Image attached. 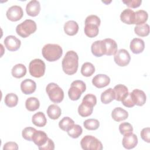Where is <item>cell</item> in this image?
I'll return each instance as SVG.
<instances>
[{
    "instance_id": "cell-1",
    "label": "cell",
    "mask_w": 150,
    "mask_h": 150,
    "mask_svg": "<svg viewBox=\"0 0 150 150\" xmlns=\"http://www.w3.org/2000/svg\"><path fill=\"white\" fill-rule=\"evenodd\" d=\"M63 71L67 75H72L77 72L79 66V56L73 50L68 51L62 60Z\"/></svg>"
},
{
    "instance_id": "cell-2",
    "label": "cell",
    "mask_w": 150,
    "mask_h": 150,
    "mask_svg": "<svg viewBox=\"0 0 150 150\" xmlns=\"http://www.w3.org/2000/svg\"><path fill=\"white\" fill-rule=\"evenodd\" d=\"M43 57L48 62H55L59 60L63 54V50L60 46L57 44H46L42 50Z\"/></svg>"
},
{
    "instance_id": "cell-3",
    "label": "cell",
    "mask_w": 150,
    "mask_h": 150,
    "mask_svg": "<svg viewBox=\"0 0 150 150\" xmlns=\"http://www.w3.org/2000/svg\"><path fill=\"white\" fill-rule=\"evenodd\" d=\"M36 29V23L34 21L26 19L17 25L16 32L21 37L26 38L30 35L35 33Z\"/></svg>"
},
{
    "instance_id": "cell-4",
    "label": "cell",
    "mask_w": 150,
    "mask_h": 150,
    "mask_svg": "<svg viewBox=\"0 0 150 150\" xmlns=\"http://www.w3.org/2000/svg\"><path fill=\"white\" fill-rule=\"evenodd\" d=\"M46 91L50 100L54 103H60L64 98L63 90L54 83H49L46 86Z\"/></svg>"
},
{
    "instance_id": "cell-5",
    "label": "cell",
    "mask_w": 150,
    "mask_h": 150,
    "mask_svg": "<svg viewBox=\"0 0 150 150\" xmlns=\"http://www.w3.org/2000/svg\"><path fill=\"white\" fill-rule=\"evenodd\" d=\"M86 86L81 80L73 81L68 91V95L70 100L73 101L78 100L83 93L86 91Z\"/></svg>"
},
{
    "instance_id": "cell-6",
    "label": "cell",
    "mask_w": 150,
    "mask_h": 150,
    "mask_svg": "<svg viewBox=\"0 0 150 150\" xmlns=\"http://www.w3.org/2000/svg\"><path fill=\"white\" fill-rule=\"evenodd\" d=\"M46 69L45 62L40 59H35L32 60L29 65V71L30 74L36 78L42 77Z\"/></svg>"
},
{
    "instance_id": "cell-7",
    "label": "cell",
    "mask_w": 150,
    "mask_h": 150,
    "mask_svg": "<svg viewBox=\"0 0 150 150\" xmlns=\"http://www.w3.org/2000/svg\"><path fill=\"white\" fill-rule=\"evenodd\" d=\"M80 145L84 150H101L103 148L102 143L97 138L88 135L81 139Z\"/></svg>"
},
{
    "instance_id": "cell-8",
    "label": "cell",
    "mask_w": 150,
    "mask_h": 150,
    "mask_svg": "<svg viewBox=\"0 0 150 150\" xmlns=\"http://www.w3.org/2000/svg\"><path fill=\"white\" fill-rule=\"evenodd\" d=\"M114 60L115 63L118 66L124 67L129 63L131 60V56L127 50L121 49L118 50L114 54Z\"/></svg>"
},
{
    "instance_id": "cell-9",
    "label": "cell",
    "mask_w": 150,
    "mask_h": 150,
    "mask_svg": "<svg viewBox=\"0 0 150 150\" xmlns=\"http://www.w3.org/2000/svg\"><path fill=\"white\" fill-rule=\"evenodd\" d=\"M7 18L12 22H16L20 20L23 15V12L20 6L13 5L8 8L6 12Z\"/></svg>"
},
{
    "instance_id": "cell-10",
    "label": "cell",
    "mask_w": 150,
    "mask_h": 150,
    "mask_svg": "<svg viewBox=\"0 0 150 150\" xmlns=\"http://www.w3.org/2000/svg\"><path fill=\"white\" fill-rule=\"evenodd\" d=\"M4 42L6 49L11 52L16 51L19 49L21 45V40L13 35L6 36Z\"/></svg>"
},
{
    "instance_id": "cell-11",
    "label": "cell",
    "mask_w": 150,
    "mask_h": 150,
    "mask_svg": "<svg viewBox=\"0 0 150 150\" xmlns=\"http://www.w3.org/2000/svg\"><path fill=\"white\" fill-rule=\"evenodd\" d=\"M122 144L125 148L127 149H132L135 148L138 144V138L137 135L132 132L126 134L124 135Z\"/></svg>"
},
{
    "instance_id": "cell-12",
    "label": "cell",
    "mask_w": 150,
    "mask_h": 150,
    "mask_svg": "<svg viewBox=\"0 0 150 150\" xmlns=\"http://www.w3.org/2000/svg\"><path fill=\"white\" fill-rule=\"evenodd\" d=\"M110 83V77L103 74H99L94 76L92 80L93 84L97 88H101L107 86Z\"/></svg>"
},
{
    "instance_id": "cell-13",
    "label": "cell",
    "mask_w": 150,
    "mask_h": 150,
    "mask_svg": "<svg viewBox=\"0 0 150 150\" xmlns=\"http://www.w3.org/2000/svg\"><path fill=\"white\" fill-rule=\"evenodd\" d=\"M36 88V83L31 79H26L22 81L21 84V89L22 92L26 94H31L34 93Z\"/></svg>"
},
{
    "instance_id": "cell-14",
    "label": "cell",
    "mask_w": 150,
    "mask_h": 150,
    "mask_svg": "<svg viewBox=\"0 0 150 150\" xmlns=\"http://www.w3.org/2000/svg\"><path fill=\"white\" fill-rule=\"evenodd\" d=\"M94 105L85 100H82L81 104L79 106L78 112L82 117H86L90 115L93 111Z\"/></svg>"
},
{
    "instance_id": "cell-15",
    "label": "cell",
    "mask_w": 150,
    "mask_h": 150,
    "mask_svg": "<svg viewBox=\"0 0 150 150\" xmlns=\"http://www.w3.org/2000/svg\"><path fill=\"white\" fill-rule=\"evenodd\" d=\"M40 11V4L38 1L32 0L29 2L26 6L27 14L30 16H36Z\"/></svg>"
},
{
    "instance_id": "cell-16",
    "label": "cell",
    "mask_w": 150,
    "mask_h": 150,
    "mask_svg": "<svg viewBox=\"0 0 150 150\" xmlns=\"http://www.w3.org/2000/svg\"><path fill=\"white\" fill-rule=\"evenodd\" d=\"M131 93L135 105L138 106H142L144 105L146 102V97L142 90L134 89Z\"/></svg>"
},
{
    "instance_id": "cell-17",
    "label": "cell",
    "mask_w": 150,
    "mask_h": 150,
    "mask_svg": "<svg viewBox=\"0 0 150 150\" xmlns=\"http://www.w3.org/2000/svg\"><path fill=\"white\" fill-rule=\"evenodd\" d=\"M105 55L111 56L114 55L117 52V44L116 42L110 38H107L103 40Z\"/></svg>"
},
{
    "instance_id": "cell-18",
    "label": "cell",
    "mask_w": 150,
    "mask_h": 150,
    "mask_svg": "<svg viewBox=\"0 0 150 150\" xmlns=\"http://www.w3.org/2000/svg\"><path fill=\"white\" fill-rule=\"evenodd\" d=\"M93 54L96 57H101L105 54L103 40L95 41L91 46Z\"/></svg>"
},
{
    "instance_id": "cell-19",
    "label": "cell",
    "mask_w": 150,
    "mask_h": 150,
    "mask_svg": "<svg viewBox=\"0 0 150 150\" xmlns=\"http://www.w3.org/2000/svg\"><path fill=\"white\" fill-rule=\"evenodd\" d=\"M130 50L134 54H139L143 52L145 48V43L142 39L139 38L133 39L129 45Z\"/></svg>"
},
{
    "instance_id": "cell-20",
    "label": "cell",
    "mask_w": 150,
    "mask_h": 150,
    "mask_svg": "<svg viewBox=\"0 0 150 150\" xmlns=\"http://www.w3.org/2000/svg\"><path fill=\"white\" fill-rule=\"evenodd\" d=\"M48 137L47 134L42 131H36L32 137V141L38 146H42L45 145L47 139Z\"/></svg>"
},
{
    "instance_id": "cell-21",
    "label": "cell",
    "mask_w": 150,
    "mask_h": 150,
    "mask_svg": "<svg viewBox=\"0 0 150 150\" xmlns=\"http://www.w3.org/2000/svg\"><path fill=\"white\" fill-rule=\"evenodd\" d=\"M121 21L124 23L131 25L134 24V19H135V12L129 9H124L120 15Z\"/></svg>"
},
{
    "instance_id": "cell-22",
    "label": "cell",
    "mask_w": 150,
    "mask_h": 150,
    "mask_svg": "<svg viewBox=\"0 0 150 150\" xmlns=\"http://www.w3.org/2000/svg\"><path fill=\"white\" fill-rule=\"evenodd\" d=\"M113 90L115 93V99L118 101H121L128 93V88L121 84L116 85L114 87Z\"/></svg>"
},
{
    "instance_id": "cell-23",
    "label": "cell",
    "mask_w": 150,
    "mask_h": 150,
    "mask_svg": "<svg viewBox=\"0 0 150 150\" xmlns=\"http://www.w3.org/2000/svg\"><path fill=\"white\" fill-rule=\"evenodd\" d=\"M111 117L114 121L120 122L126 120L128 117V113L126 110L121 107H116L112 110Z\"/></svg>"
},
{
    "instance_id": "cell-24",
    "label": "cell",
    "mask_w": 150,
    "mask_h": 150,
    "mask_svg": "<svg viewBox=\"0 0 150 150\" xmlns=\"http://www.w3.org/2000/svg\"><path fill=\"white\" fill-rule=\"evenodd\" d=\"M79 25L74 21H69L64 23V31L69 36H74L78 32Z\"/></svg>"
},
{
    "instance_id": "cell-25",
    "label": "cell",
    "mask_w": 150,
    "mask_h": 150,
    "mask_svg": "<svg viewBox=\"0 0 150 150\" xmlns=\"http://www.w3.org/2000/svg\"><path fill=\"white\" fill-rule=\"evenodd\" d=\"M84 33L89 38H94L98 34V26L94 23H85Z\"/></svg>"
},
{
    "instance_id": "cell-26",
    "label": "cell",
    "mask_w": 150,
    "mask_h": 150,
    "mask_svg": "<svg viewBox=\"0 0 150 150\" xmlns=\"http://www.w3.org/2000/svg\"><path fill=\"white\" fill-rule=\"evenodd\" d=\"M32 121L35 125L39 127H43L46 124L47 120L45 114L39 111L33 115Z\"/></svg>"
},
{
    "instance_id": "cell-27",
    "label": "cell",
    "mask_w": 150,
    "mask_h": 150,
    "mask_svg": "<svg viewBox=\"0 0 150 150\" xmlns=\"http://www.w3.org/2000/svg\"><path fill=\"white\" fill-rule=\"evenodd\" d=\"M11 73L12 76L15 78H22L24 77L26 73V68L23 64H17L13 67Z\"/></svg>"
},
{
    "instance_id": "cell-28",
    "label": "cell",
    "mask_w": 150,
    "mask_h": 150,
    "mask_svg": "<svg viewBox=\"0 0 150 150\" xmlns=\"http://www.w3.org/2000/svg\"><path fill=\"white\" fill-rule=\"evenodd\" d=\"M47 114L50 119L57 120L61 115L62 110L58 105L56 104H52L48 107Z\"/></svg>"
},
{
    "instance_id": "cell-29",
    "label": "cell",
    "mask_w": 150,
    "mask_h": 150,
    "mask_svg": "<svg viewBox=\"0 0 150 150\" xmlns=\"http://www.w3.org/2000/svg\"><path fill=\"white\" fill-rule=\"evenodd\" d=\"M148 18V13L144 10H139L135 12L134 25H139L145 23Z\"/></svg>"
},
{
    "instance_id": "cell-30",
    "label": "cell",
    "mask_w": 150,
    "mask_h": 150,
    "mask_svg": "<svg viewBox=\"0 0 150 150\" xmlns=\"http://www.w3.org/2000/svg\"><path fill=\"white\" fill-rule=\"evenodd\" d=\"M115 99V93L112 88H109L103 92L101 94V101L102 103L107 104Z\"/></svg>"
},
{
    "instance_id": "cell-31",
    "label": "cell",
    "mask_w": 150,
    "mask_h": 150,
    "mask_svg": "<svg viewBox=\"0 0 150 150\" xmlns=\"http://www.w3.org/2000/svg\"><path fill=\"white\" fill-rule=\"evenodd\" d=\"M40 103L36 97H29L25 101L26 108L29 111H34L39 108Z\"/></svg>"
},
{
    "instance_id": "cell-32",
    "label": "cell",
    "mask_w": 150,
    "mask_h": 150,
    "mask_svg": "<svg viewBox=\"0 0 150 150\" xmlns=\"http://www.w3.org/2000/svg\"><path fill=\"white\" fill-rule=\"evenodd\" d=\"M95 72L94 65L90 62H86L83 64L81 68V73L85 77H90Z\"/></svg>"
},
{
    "instance_id": "cell-33",
    "label": "cell",
    "mask_w": 150,
    "mask_h": 150,
    "mask_svg": "<svg viewBox=\"0 0 150 150\" xmlns=\"http://www.w3.org/2000/svg\"><path fill=\"white\" fill-rule=\"evenodd\" d=\"M134 32L139 36H146L149 33V26L147 23L137 25L134 28Z\"/></svg>"
},
{
    "instance_id": "cell-34",
    "label": "cell",
    "mask_w": 150,
    "mask_h": 150,
    "mask_svg": "<svg viewBox=\"0 0 150 150\" xmlns=\"http://www.w3.org/2000/svg\"><path fill=\"white\" fill-rule=\"evenodd\" d=\"M4 102L8 107H13L18 104V97L16 94L13 93H8L5 97Z\"/></svg>"
},
{
    "instance_id": "cell-35",
    "label": "cell",
    "mask_w": 150,
    "mask_h": 150,
    "mask_svg": "<svg viewBox=\"0 0 150 150\" xmlns=\"http://www.w3.org/2000/svg\"><path fill=\"white\" fill-rule=\"evenodd\" d=\"M74 124V121L69 117H65L59 122V128L64 131H67Z\"/></svg>"
},
{
    "instance_id": "cell-36",
    "label": "cell",
    "mask_w": 150,
    "mask_h": 150,
    "mask_svg": "<svg viewBox=\"0 0 150 150\" xmlns=\"http://www.w3.org/2000/svg\"><path fill=\"white\" fill-rule=\"evenodd\" d=\"M68 135L73 138H77L83 132L81 127L78 124H74L67 131Z\"/></svg>"
},
{
    "instance_id": "cell-37",
    "label": "cell",
    "mask_w": 150,
    "mask_h": 150,
    "mask_svg": "<svg viewBox=\"0 0 150 150\" xmlns=\"http://www.w3.org/2000/svg\"><path fill=\"white\" fill-rule=\"evenodd\" d=\"M84 128L88 130H96L98 128L100 122L98 120L93 118L87 119L83 122Z\"/></svg>"
},
{
    "instance_id": "cell-38",
    "label": "cell",
    "mask_w": 150,
    "mask_h": 150,
    "mask_svg": "<svg viewBox=\"0 0 150 150\" xmlns=\"http://www.w3.org/2000/svg\"><path fill=\"white\" fill-rule=\"evenodd\" d=\"M36 129L33 127H26L22 130V137L29 141H32V137Z\"/></svg>"
},
{
    "instance_id": "cell-39",
    "label": "cell",
    "mask_w": 150,
    "mask_h": 150,
    "mask_svg": "<svg viewBox=\"0 0 150 150\" xmlns=\"http://www.w3.org/2000/svg\"><path fill=\"white\" fill-rule=\"evenodd\" d=\"M119 131L122 135H125L126 134L132 133L133 131V128L130 123L122 122L119 125Z\"/></svg>"
},
{
    "instance_id": "cell-40",
    "label": "cell",
    "mask_w": 150,
    "mask_h": 150,
    "mask_svg": "<svg viewBox=\"0 0 150 150\" xmlns=\"http://www.w3.org/2000/svg\"><path fill=\"white\" fill-rule=\"evenodd\" d=\"M121 102L125 107H127L128 108L133 107L135 105L131 93H128V94L125 96V97L122 100Z\"/></svg>"
},
{
    "instance_id": "cell-41",
    "label": "cell",
    "mask_w": 150,
    "mask_h": 150,
    "mask_svg": "<svg viewBox=\"0 0 150 150\" xmlns=\"http://www.w3.org/2000/svg\"><path fill=\"white\" fill-rule=\"evenodd\" d=\"M85 23H91L97 25L98 26L100 25L101 21L99 17H98L97 15H91L88 16L85 20Z\"/></svg>"
},
{
    "instance_id": "cell-42",
    "label": "cell",
    "mask_w": 150,
    "mask_h": 150,
    "mask_svg": "<svg viewBox=\"0 0 150 150\" xmlns=\"http://www.w3.org/2000/svg\"><path fill=\"white\" fill-rule=\"evenodd\" d=\"M141 137L145 142H150V128L149 127L144 128L141 131Z\"/></svg>"
},
{
    "instance_id": "cell-43",
    "label": "cell",
    "mask_w": 150,
    "mask_h": 150,
    "mask_svg": "<svg viewBox=\"0 0 150 150\" xmlns=\"http://www.w3.org/2000/svg\"><path fill=\"white\" fill-rule=\"evenodd\" d=\"M122 2L125 4L128 7L131 8H136L139 7L141 3V0H130V1H122Z\"/></svg>"
},
{
    "instance_id": "cell-44",
    "label": "cell",
    "mask_w": 150,
    "mask_h": 150,
    "mask_svg": "<svg viewBox=\"0 0 150 150\" xmlns=\"http://www.w3.org/2000/svg\"><path fill=\"white\" fill-rule=\"evenodd\" d=\"M38 148L40 150H53L54 149V144L51 139L48 138L46 143L43 146L38 147Z\"/></svg>"
},
{
    "instance_id": "cell-45",
    "label": "cell",
    "mask_w": 150,
    "mask_h": 150,
    "mask_svg": "<svg viewBox=\"0 0 150 150\" xmlns=\"http://www.w3.org/2000/svg\"><path fill=\"white\" fill-rule=\"evenodd\" d=\"M18 149V144L15 142H8L4 144L3 147L4 150H8V149L15 150Z\"/></svg>"
}]
</instances>
